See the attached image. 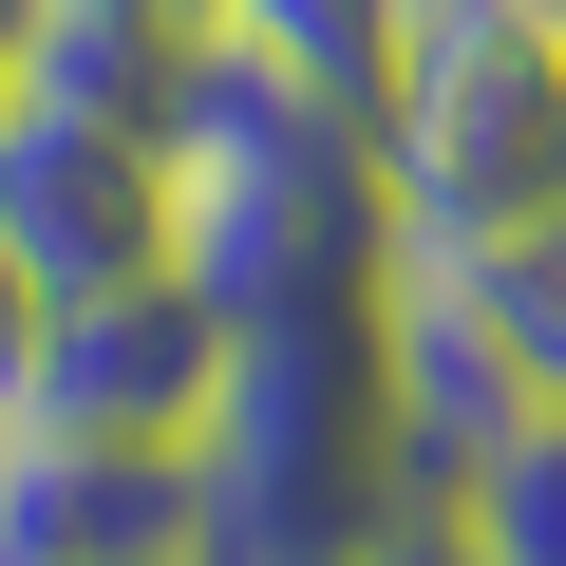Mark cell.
<instances>
[{"label": "cell", "mask_w": 566, "mask_h": 566, "mask_svg": "<svg viewBox=\"0 0 566 566\" xmlns=\"http://www.w3.org/2000/svg\"><path fill=\"white\" fill-rule=\"evenodd\" d=\"M170 264L264 340V322H340L397 303V208H378V133L264 57H189L170 76Z\"/></svg>", "instance_id": "obj_1"}, {"label": "cell", "mask_w": 566, "mask_h": 566, "mask_svg": "<svg viewBox=\"0 0 566 566\" xmlns=\"http://www.w3.org/2000/svg\"><path fill=\"white\" fill-rule=\"evenodd\" d=\"M378 566H472V547H453V528H416V547H378Z\"/></svg>", "instance_id": "obj_13"}, {"label": "cell", "mask_w": 566, "mask_h": 566, "mask_svg": "<svg viewBox=\"0 0 566 566\" xmlns=\"http://www.w3.org/2000/svg\"><path fill=\"white\" fill-rule=\"evenodd\" d=\"M39 359H57V283H39L20 245H0V416L39 397Z\"/></svg>", "instance_id": "obj_11"}, {"label": "cell", "mask_w": 566, "mask_h": 566, "mask_svg": "<svg viewBox=\"0 0 566 566\" xmlns=\"http://www.w3.org/2000/svg\"><path fill=\"white\" fill-rule=\"evenodd\" d=\"M208 39H227V57H264V76H303V95H340V114H378L397 0H227Z\"/></svg>", "instance_id": "obj_9"}, {"label": "cell", "mask_w": 566, "mask_h": 566, "mask_svg": "<svg viewBox=\"0 0 566 566\" xmlns=\"http://www.w3.org/2000/svg\"><path fill=\"white\" fill-rule=\"evenodd\" d=\"M397 416H416V472H434V491H453V472H472V453L528 416V378L491 359V322L453 303L434 264H397Z\"/></svg>", "instance_id": "obj_7"}, {"label": "cell", "mask_w": 566, "mask_h": 566, "mask_svg": "<svg viewBox=\"0 0 566 566\" xmlns=\"http://www.w3.org/2000/svg\"><path fill=\"white\" fill-rule=\"evenodd\" d=\"M0 245H20L57 303H114V283H170V133L95 114L57 76H20L0 114Z\"/></svg>", "instance_id": "obj_4"}, {"label": "cell", "mask_w": 566, "mask_h": 566, "mask_svg": "<svg viewBox=\"0 0 566 566\" xmlns=\"http://www.w3.org/2000/svg\"><path fill=\"white\" fill-rule=\"evenodd\" d=\"M227 359H245V322H227L208 283L170 264V283H114V303H57V359H39V397L0 416V434H95V453H208V416H227Z\"/></svg>", "instance_id": "obj_5"}, {"label": "cell", "mask_w": 566, "mask_h": 566, "mask_svg": "<svg viewBox=\"0 0 566 566\" xmlns=\"http://www.w3.org/2000/svg\"><path fill=\"white\" fill-rule=\"evenodd\" d=\"M378 208L397 264H491L566 208V39L547 0H397L378 57Z\"/></svg>", "instance_id": "obj_3"}, {"label": "cell", "mask_w": 566, "mask_h": 566, "mask_svg": "<svg viewBox=\"0 0 566 566\" xmlns=\"http://www.w3.org/2000/svg\"><path fill=\"white\" fill-rule=\"evenodd\" d=\"M547 39H566V0H547Z\"/></svg>", "instance_id": "obj_14"}, {"label": "cell", "mask_w": 566, "mask_h": 566, "mask_svg": "<svg viewBox=\"0 0 566 566\" xmlns=\"http://www.w3.org/2000/svg\"><path fill=\"white\" fill-rule=\"evenodd\" d=\"M39 39H57V0H0V114H20V76H39Z\"/></svg>", "instance_id": "obj_12"}, {"label": "cell", "mask_w": 566, "mask_h": 566, "mask_svg": "<svg viewBox=\"0 0 566 566\" xmlns=\"http://www.w3.org/2000/svg\"><path fill=\"white\" fill-rule=\"evenodd\" d=\"M434 283L491 322V359L528 378V416H566V208H547L528 245H491V264H434Z\"/></svg>", "instance_id": "obj_10"}, {"label": "cell", "mask_w": 566, "mask_h": 566, "mask_svg": "<svg viewBox=\"0 0 566 566\" xmlns=\"http://www.w3.org/2000/svg\"><path fill=\"white\" fill-rule=\"evenodd\" d=\"M208 566H378L434 528V472H416V416H397V303H340V322H264L227 359V416H208Z\"/></svg>", "instance_id": "obj_2"}, {"label": "cell", "mask_w": 566, "mask_h": 566, "mask_svg": "<svg viewBox=\"0 0 566 566\" xmlns=\"http://www.w3.org/2000/svg\"><path fill=\"white\" fill-rule=\"evenodd\" d=\"M434 528H453L472 566H566V416H510V434L434 491Z\"/></svg>", "instance_id": "obj_8"}, {"label": "cell", "mask_w": 566, "mask_h": 566, "mask_svg": "<svg viewBox=\"0 0 566 566\" xmlns=\"http://www.w3.org/2000/svg\"><path fill=\"white\" fill-rule=\"evenodd\" d=\"M0 566H208V472L95 453V434H0Z\"/></svg>", "instance_id": "obj_6"}]
</instances>
